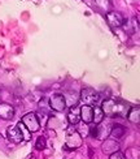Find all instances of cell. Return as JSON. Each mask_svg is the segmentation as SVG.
<instances>
[{"mask_svg": "<svg viewBox=\"0 0 140 159\" xmlns=\"http://www.w3.org/2000/svg\"><path fill=\"white\" fill-rule=\"evenodd\" d=\"M123 21H125V18H123V16L121 15V13L114 12V11H110V12L106 13V22H108L109 26L113 29L121 28Z\"/></svg>", "mask_w": 140, "mask_h": 159, "instance_id": "8992f818", "label": "cell"}, {"mask_svg": "<svg viewBox=\"0 0 140 159\" xmlns=\"http://www.w3.org/2000/svg\"><path fill=\"white\" fill-rule=\"evenodd\" d=\"M28 159H35V158H34V157H29Z\"/></svg>", "mask_w": 140, "mask_h": 159, "instance_id": "44dd1931", "label": "cell"}, {"mask_svg": "<svg viewBox=\"0 0 140 159\" xmlns=\"http://www.w3.org/2000/svg\"><path fill=\"white\" fill-rule=\"evenodd\" d=\"M81 124H79V128H78V133L81 134V137L82 138H84V137H87L88 134H90V129H88V125L90 124H86V123H83V121H79Z\"/></svg>", "mask_w": 140, "mask_h": 159, "instance_id": "e0dca14e", "label": "cell"}, {"mask_svg": "<svg viewBox=\"0 0 140 159\" xmlns=\"http://www.w3.org/2000/svg\"><path fill=\"white\" fill-rule=\"evenodd\" d=\"M6 137H8V140L13 143H21L23 141L22 133H21V130L18 129L17 125H13V127H9L6 129Z\"/></svg>", "mask_w": 140, "mask_h": 159, "instance_id": "52a82bcc", "label": "cell"}, {"mask_svg": "<svg viewBox=\"0 0 140 159\" xmlns=\"http://www.w3.org/2000/svg\"><path fill=\"white\" fill-rule=\"evenodd\" d=\"M45 148V138L44 137H38L36 143H35V149L36 150H43Z\"/></svg>", "mask_w": 140, "mask_h": 159, "instance_id": "d6986e66", "label": "cell"}, {"mask_svg": "<svg viewBox=\"0 0 140 159\" xmlns=\"http://www.w3.org/2000/svg\"><path fill=\"white\" fill-rule=\"evenodd\" d=\"M101 110L104 112V115L106 116H126L127 115V110H129V104L119 102L117 99H105L103 101L101 104Z\"/></svg>", "mask_w": 140, "mask_h": 159, "instance_id": "6da1fadb", "label": "cell"}, {"mask_svg": "<svg viewBox=\"0 0 140 159\" xmlns=\"http://www.w3.org/2000/svg\"><path fill=\"white\" fill-rule=\"evenodd\" d=\"M48 106H49V108H52L53 111L62 112L66 108V98L61 94H55V95L51 97Z\"/></svg>", "mask_w": 140, "mask_h": 159, "instance_id": "5b68a950", "label": "cell"}, {"mask_svg": "<svg viewBox=\"0 0 140 159\" xmlns=\"http://www.w3.org/2000/svg\"><path fill=\"white\" fill-rule=\"evenodd\" d=\"M21 123L25 125L26 128H28V130L30 132V133L38 132L39 128H40V124H39V121H38V116H36V114H34V112H29V114H26L22 117Z\"/></svg>", "mask_w": 140, "mask_h": 159, "instance_id": "277c9868", "label": "cell"}, {"mask_svg": "<svg viewBox=\"0 0 140 159\" xmlns=\"http://www.w3.org/2000/svg\"><path fill=\"white\" fill-rule=\"evenodd\" d=\"M125 133H126V129L122 127V125H118V124L113 125V128H112V129H110V132H109L110 137H112V138H114V140H118V138H122V137L125 136Z\"/></svg>", "mask_w": 140, "mask_h": 159, "instance_id": "4fadbf2b", "label": "cell"}, {"mask_svg": "<svg viewBox=\"0 0 140 159\" xmlns=\"http://www.w3.org/2000/svg\"><path fill=\"white\" fill-rule=\"evenodd\" d=\"M17 127H18V129L21 130V133H22V137H23V140H26V141H29L30 138H31V133L28 130V128L25 127V125L22 124V123H18L17 124Z\"/></svg>", "mask_w": 140, "mask_h": 159, "instance_id": "ac0fdd59", "label": "cell"}, {"mask_svg": "<svg viewBox=\"0 0 140 159\" xmlns=\"http://www.w3.org/2000/svg\"><path fill=\"white\" fill-rule=\"evenodd\" d=\"M95 4L99 7L100 9H104V11H109L112 8V0H95Z\"/></svg>", "mask_w": 140, "mask_h": 159, "instance_id": "2e32d148", "label": "cell"}, {"mask_svg": "<svg viewBox=\"0 0 140 159\" xmlns=\"http://www.w3.org/2000/svg\"><path fill=\"white\" fill-rule=\"evenodd\" d=\"M83 138L74 129H68L66 132V146L69 149H78L82 146Z\"/></svg>", "mask_w": 140, "mask_h": 159, "instance_id": "3957f363", "label": "cell"}, {"mask_svg": "<svg viewBox=\"0 0 140 159\" xmlns=\"http://www.w3.org/2000/svg\"><path fill=\"white\" fill-rule=\"evenodd\" d=\"M68 120L71 125L79 124V121H81V107H78L77 104L71 106L68 112Z\"/></svg>", "mask_w": 140, "mask_h": 159, "instance_id": "ba28073f", "label": "cell"}, {"mask_svg": "<svg viewBox=\"0 0 140 159\" xmlns=\"http://www.w3.org/2000/svg\"><path fill=\"white\" fill-rule=\"evenodd\" d=\"M127 119H129V121L136 123V124L140 121V110H139L138 106H136L135 108H131V110L127 112Z\"/></svg>", "mask_w": 140, "mask_h": 159, "instance_id": "9a60e30c", "label": "cell"}, {"mask_svg": "<svg viewBox=\"0 0 140 159\" xmlns=\"http://www.w3.org/2000/svg\"><path fill=\"white\" fill-rule=\"evenodd\" d=\"M109 159H126V157L118 150V151H116V153L110 154V158H109Z\"/></svg>", "mask_w": 140, "mask_h": 159, "instance_id": "ffe728a7", "label": "cell"}, {"mask_svg": "<svg viewBox=\"0 0 140 159\" xmlns=\"http://www.w3.org/2000/svg\"><path fill=\"white\" fill-rule=\"evenodd\" d=\"M15 116V108L8 103H0V119L11 120Z\"/></svg>", "mask_w": 140, "mask_h": 159, "instance_id": "9c48e42d", "label": "cell"}, {"mask_svg": "<svg viewBox=\"0 0 140 159\" xmlns=\"http://www.w3.org/2000/svg\"><path fill=\"white\" fill-rule=\"evenodd\" d=\"M81 121H83L86 124L92 123V107L91 106L83 104L81 107Z\"/></svg>", "mask_w": 140, "mask_h": 159, "instance_id": "7c38bea8", "label": "cell"}, {"mask_svg": "<svg viewBox=\"0 0 140 159\" xmlns=\"http://www.w3.org/2000/svg\"><path fill=\"white\" fill-rule=\"evenodd\" d=\"M101 149L104 151V154H113V153H116V151H118L119 143L114 140V138H109V140L104 141Z\"/></svg>", "mask_w": 140, "mask_h": 159, "instance_id": "30bf717a", "label": "cell"}, {"mask_svg": "<svg viewBox=\"0 0 140 159\" xmlns=\"http://www.w3.org/2000/svg\"><path fill=\"white\" fill-rule=\"evenodd\" d=\"M104 116H105V115H104L101 107H99V106H95V107L92 108V123L100 124V123L103 121Z\"/></svg>", "mask_w": 140, "mask_h": 159, "instance_id": "5bb4252c", "label": "cell"}, {"mask_svg": "<svg viewBox=\"0 0 140 159\" xmlns=\"http://www.w3.org/2000/svg\"><path fill=\"white\" fill-rule=\"evenodd\" d=\"M99 93L96 90H93V89H83L81 91V95H79V101H81L83 104L86 106H93V104H97L99 102Z\"/></svg>", "mask_w": 140, "mask_h": 159, "instance_id": "7a4b0ae2", "label": "cell"}, {"mask_svg": "<svg viewBox=\"0 0 140 159\" xmlns=\"http://www.w3.org/2000/svg\"><path fill=\"white\" fill-rule=\"evenodd\" d=\"M121 28L125 30V33H127V34L132 35L138 30V20H135V18H127V20H125Z\"/></svg>", "mask_w": 140, "mask_h": 159, "instance_id": "8fae6325", "label": "cell"}]
</instances>
